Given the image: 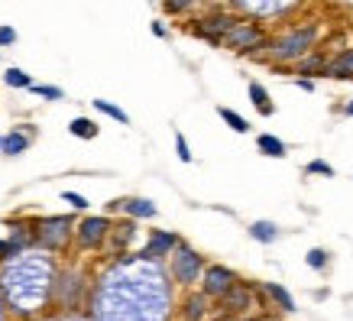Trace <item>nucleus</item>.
<instances>
[{
    "instance_id": "f257e3e1",
    "label": "nucleus",
    "mask_w": 353,
    "mask_h": 321,
    "mask_svg": "<svg viewBox=\"0 0 353 321\" xmlns=\"http://www.w3.org/2000/svg\"><path fill=\"white\" fill-rule=\"evenodd\" d=\"M172 309L169 269L143 253H120L91 289V321H169Z\"/></svg>"
},
{
    "instance_id": "f03ea898",
    "label": "nucleus",
    "mask_w": 353,
    "mask_h": 321,
    "mask_svg": "<svg viewBox=\"0 0 353 321\" xmlns=\"http://www.w3.org/2000/svg\"><path fill=\"white\" fill-rule=\"evenodd\" d=\"M59 260L52 250L26 246L13 257L0 260V292L7 311L17 318H39L52 305V282Z\"/></svg>"
},
{
    "instance_id": "7ed1b4c3",
    "label": "nucleus",
    "mask_w": 353,
    "mask_h": 321,
    "mask_svg": "<svg viewBox=\"0 0 353 321\" xmlns=\"http://www.w3.org/2000/svg\"><path fill=\"white\" fill-rule=\"evenodd\" d=\"M91 292V279L81 266H65L55 273L52 282V305L62 311H78L85 295Z\"/></svg>"
},
{
    "instance_id": "20e7f679",
    "label": "nucleus",
    "mask_w": 353,
    "mask_h": 321,
    "mask_svg": "<svg viewBox=\"0 0 353 321\" xmlns=\"http://www.w3.org/2000/svg\"><path fill=\"white\" fill-rule=\"evenodd\" d=\"M169 279H172V286H182V289H192L194 282L201 279V273H204V257L194 250V246H188V244H175V250H172L169 257Z\"/></svg>"
},
{
    "instance_id": "39448f33",
    "label": "nucleus",
    "mask_w": 353,
    "mask_h": 321,
    "mask_svg": "<svg viewBox=\"0 0 353 321\" xmlns=\"http://www.w3.org/2000/svg\"><path fill=\"white\" fill-rule=\"evenodd\" d=\"M72 234H75V221L65 217V214H55V217H39L32 224V240L43 250H52V253H62L65 246L72 244Z\"/></svg>"
},
{
    "instance_id": "423d86ee",
    "label": "nucleus",
    "mask_w": 353,
    "mask_h": 321,
    "mask_svg": "<svg viewBox=\"0 0 353 321\" xmlns=\"http://www.w3.org/2000/svg\"><path fill=\"white\" fill-rule=\"evenodd\" d=\"M108 234H110V217L108 214H91V217H81V221L75 224L72 240H75L78 250L91 253V250H101V246L108 244Z\"/></svg>"
},
{
    "instance_id": "0eeeda50",
    "label": "nucleus",
    "mask_w": 353,
    "mask_h": 321,
    "mask_svg": "<svg viewBox=\"0 0 353 321\" xmlns=\"http://www.w3.org/2000/svg\"><path fill=\"white\" fill-rule=\"evenodd\" d=\"M318 39V30L314 26H305V30H292L285 36H279L276 43L269 46V52L276 62H292V59H301V55L311 49V43Z\"/></svg>"
},
{
    "instance_id": "6e6552de",
    "label": "nucleus",
    "mask_w": 353,
    "mask_h": 321,
    "mask_svg": "<svg viewBox=\"0 0 353 321\" xmlns=\"http://www.w3.org/2000/svg\"><path fill=\"white\" fill-rule=\"evenodd\" d=\"M221 43H224L227 49H234V52H256V49L266 46V36H263V30H259L256 23L236 20Z\"/></svg>"
},
{
    "instance_id": "1a4fd4ad",
    "label": "nucleus",
    "mask_w": 353,
    "mask_h": 321,
    "mask_svg": "<svg viewBox=\"0 0 353 321\" xmlns=\"http://www.w3.org/2000/svg\"><path fill=\"white\" fill-rule=\"evenodd\" d=\"M198 282H201V292L208 295V299H221L224 292L234 289L240 279H236L234 269L221 266V263H211V266L204 263V273H201V279H198Z\"/></svg>"
},
{
    "instance_id": "9d476101",
    "label": "nucleus",
    "mask_w": 353,
    "mask_h": 321,
    "mask_svg": "<svg viewBox=\"0 0 353 321\" xmlns=\"http://www.w3.org/2000/svg\"><path fill=\"white\" fill-rule=\"evenodd\" d=\"M137 221L127 217V221H120V224H110V234H108V244H110V253H130V246L137 244ZM104 244V246H108Z\"/></svg>"
},
{
    "instance_id": "9b49d317",
    "label": "nucleus",
    "mask_w": 353,
    "mask_h": 321,
    "mask_svg": "<svg viewBox=\"0 0 353 321\" xmlns=\"http://www.w3.org/2000/svg\"><path fill=\"white\" fill-rule=\"evenodd\" d=\"M175 244H179V237L172 234V231H150V237H146V244H143L139 253L150 257V260H162V263H165V257L175 250Z\"/></svg>"
},
{
    "instance_id": "f8f14e48",
    "label": "nucleus",
    "mask_w": 353,
    "mask_h": 321,
    "mask_svg": "<svg viewBox=\"0 0 353 321\" xmlns=\"http://www.w3.org/2000/svg\"><path fill=\"white\" fill-rule=\"evenodd\" d=\"M295 3L299 0H234L236 10L250 13V17H276V13H285Z\"/></svg>"
},
{
    "instance_id": "ddd939ff",
    "label": "nucleus",
    "mask_w": 353,
    "mask_h": 321,
    "mask_svg": "<svg viewBox=\"0 0 353 321\" xmlns=\"http://www.w3.org/2000/svg\"><path fill=\"white\" fill-rule=\"evenodd\" d=\"M221 311H224L227 318L230 315H243V311H250V305H253V289H246L243 282H236L230 292H224L221 295Z\"/></svg>"
},
{
    "instance_id": "4468645a",
    "label": "nucleus",
    "mask_w": 353,
    "mask_h": 321,
    "mask_svg": "<svg viewBox=\"0 0 353 321\" xmlns=\"http://www.w3.org/2000/svg\"><path fill=\"white\" fill-rule=\"evenodd\" d=\"M234 17H227V13H214V17H208V20H198V26H194V32L198 36H204L208 43L221 46V39L227 36V30L234 26Z\"/></svg>"
},
{
    "instance_id": "2eb2a0df",
    "label": "nucleus",
    "mask_w": 353,
    "mask_h": 321,
    "mask_svg": "<svg viewBox=\"0 0 353 321\" xmlns=\"http://www.w3.org/2000/svg\"><path fill=\"white\" fill-rule=\"evenodd\" d=\"M32 137H36V130L26 127V124H20V127H13L10 133H3V137H0V153H7V156H20V153L30 150Z\"/></svg>"
},
{
    "instance_id": "dca6fc26",
    "label": "nucleus",
    "mask_w": 353,
    "mask_h": 321,
    "mask_svg": "<svg viewBox=\"0 0 353 321\" xmlns=\"http://www.w3.org/2000/svg\"><path fill=\"white\" fill-rule=\"evenodd\" d=\"M182 315H185V321H204L211 315V299H208L204 292H192V295L182 302Z\"/></svg>"
},
{
    "instance_id": "f3484780",
    "label": "nucleus",
    "mask_w": 353,
    "mask_h": 321,
    "mask_svg": "<svg viewBox=\"0 0 353 321\" xmlns=\"http://www.w3.org/2000/svg\"><path fill=\"white\" fill-rule=\"evenodd\" d=\"M120 211L133 221H150V217H156V204L150 198H127V202H120Z\"/></svg>"
},
{
    "instance_id": "a211bd4d",
    "label": "nucleus",
    "mask_w": 353,
    "mask_h": 321,
    "mask_svg": "<svg viewBox=\"0 0 353 321\" xmlns=\"http://www.w3.org/2000/svg\"><path fill=\"white\" fill-rule=\"evenodd\" d=\"M68 133L78 139H94L97 133H101V127H97L91 117H75L72 124H68Z\"/></svg>"
},
{
    "instance_id": "6ab92c4d",
    "label": "nucleus",
    "mask_w": 353,
    "mask_h": 321,
    "mask_svg": "<svg viewBox=\"0 0 353 321\" xmlns=\"http://www.w3.org/2000/svg\"><path fill=\"white\" fill-rule=\"evenodd\" d=\"M263 292H266L269 299L276 302V305H279L282 311H295V299H292V295H289L285 289H282L279 282H266V286H263Z\"/></svg>"
},
{
    "instance_id": "aec40b11",
    "label": "nucleus",
    "mask_w": 353,
    "mask_h": 321,
    "mask_svg": "<svg viewBox=\"0 0 353 321\" xmlns=\"http://www.w3.org/2000/svg\"><path fill=\"white\" fill-rule=\"evenodd\" d=\"M327 75H334V78H350L353 75V49L341 52L331 65H327Z\"/></svg>"
},
{
    "instance_id": "412c9836",
    "label": "nucleus",
    "mask_w": 353,
    "mask_h": 321,
    "mask_svg": "<svg viewBox=\"0 0 353 321\" xmlns=\"http://www.w3.org/2000/svg\"><path fill=\"white\" fill-rule=\"evenodd\" d=\"M246 91H250V101L256 104V110H259V114H263V117H269V114H272V104H269L266 88L259 85V81H250V85H246Z\"/></svg>"
},
{
    "instance_id": "4be33fe9",
    "label": "nucleus",
    "mask_w": 353,
    "mask_h": 321,
    "mask_svg": "<svg viewBox=\"0 0 353 321\" xmlns=\"http://www.w3.org/2000/svg\"><path fill=\"white\" fill-rule=\"evenodd\" d=\"M256 146H259V153L276 156V159H282V156H285V143H282L279 137H272V133H259V137H256Z\"/></svg>"
},
{
    "instance_id": "5701e85b",
    "label": "nucleus",
    "mask_w": 353,
    "mask_h": 321,
    "mask_svg": "<svg viewBox=\"0 0 353 321\" xmlns=\"http://www.w3.org/2000/svg\"><path fill=\"white\" fill-rule=\"evenodd\" d=\"M250 237L259 240V244H272L279 237V227L272 224V221H253V224H250Z\"/></svg>"
},
{
    "instance_id": "b1692460",
    "label": "nucleus",
    "mask_w": 353,
    "mask_h": 321,
    "mask_svg": "<svg viewBox=\"0 0 353 321\" xmlns=\"http://www.w3.org/2000/svg\"><path fill=\"white\" fill-rule=\"evenodd\" d=\"M91 104H94V110H101L104 117L117 120V124H130V117H127V110H123V107L110 104V101H104V97H97V101H91Z\"/></svg>"
},
{
    "instance_id": "393cba45",
    "label": "nucleus",
    "mask_w": 353,
    "mask_h": 321,
    "mask_svg": "<svg viewBox=\"0 0 353 321\" xmlns=\"http://www.w3.org/2000/svg\"><path fill=\"white\" fill-rule=\"evenodd\" d=\"M217 114H221V120H224V124L234 130V133H246V130H250V124H246V120L240 117L236 110H230V107H217Z\"/></svg>"
},
{
    "instance_id": "a878e982",
    "label": "nucleus",
    "mask_w": 353,
    "mask_h": 321,
    "mask_svg": "<svg viewBox=\"0 0 353 321\" xmlns=\"http://www.w3.org/2000/svg\"><path fill=\"white\" fill-rule=\"evenodd\" d=\"M3 85L23 88V91H26V88L32 85V75H26L23 68H7V72H3Z\"/></svg>"
},
{
    "instance_id": "bb28decb",
    "label": "nucleus",
    "mask_w": 353,
    "mask_h": 321,
    "mask_svg": "<svg viewBox=\"0 0 353 321\" xmlns=\"http://www.w3.org/2000/svg\"><path fill=\"white\" fill-rule=\"evenodd\" d=\"M26 91H32V95L46 97V101H62V97H65L62 88H55V85H36V81H32V85L26 88Z\"/></svg>"
},
{
    "instance_id": "cd10ccee",
    "label": "nucleus",
    "mask_w": 353,
    "mask_h": 321,
    "mask_svg": "<svg viewBox=\"0 0 353 321\" xmlns=\"http://www.w3.org/2000/svg\"><path fill=\"white\" fill-rule=\"evenodd\" d=\"M311 72H327V62L324 59H301L299 75H311Z\"/></svg>"
},
{
    "instance_id": "c85d7f7f",
    "label": "nucleus",
    "mask_w": 353,
    "mask_h": 321,
    "mask_svg": "<svg viewBox=\"0 0 353 321\" xmlns=\"http://www.w3.org/2000/svg\"><path fill=\"white\" fill-rule=\"evenodd\" d=\"M62 202L72 204L75 211H88V208H91V202H88L85 195H78V192H62Z\"/></svg>"
},
{
    "instance_id": "c756f323",
    "label": "nucleus",
    "mask_w": 353,
    "mask_h": 321,
    "mask_svg": "<svg viewBox=\"0 0 353 321\" xmlns=\"http://www.w3.org/2000/svg\"><path fill=\"white\" fill-rule=\"evenodd\" d=\"M308 266H311V269H324V266H327V253H324L321 246L308 250Z\"/></svg>"
},
{
    "instance_id": "7c9ffc66",
    "label": "nucleus",
    "mask_w": 353,
    "mask_h": 321,
    "mask_svg": "<svg viewBox=\"0 0 353 321\" xmlns=\"http://www.w3.org/2000/svg\"><path fill=\"white\" fill-rule=\"evenodd\" d=\"M198 0H165L162 7H165V13H185V10H192Z\"/></svg>"
},
{
    "instance_id": "2f4dec72",
    "label": "nucleus",
    "mask_w": 353,
    "mask_h": 321,
    "mask_svg": "<svg viewBox=\"0 0 353 321\" xmlns=\"http://www.w3.org/2000/svg\"><path fill=\"white\" fill-rule=\"evenodd\" d=\"M175 153H179L182 162H192V146H188V139H185L182 133H175Z\"/></svg>"
},
{
    "instance_id": "473e14b6",
    "label": "nucleus",
    "mask_w": 353,
    "mask_h": 321,
    "mask_svg": "<svg viewBox=\"0 0 353 321\" xmlns=\"http://www.w3.org/2000/svg\"><path fill=\"white\" fill-rule=\"evenodd\" d=\"M13 43H17V30L3 23V26H0V49H10Z\"/></svg>"
},
{
    "instance_id": "72a5a7b5",
    "label": "nucleus",
    "mask_w": 353,
    "mask_h": 321,
    "mask_svg": "<svg viewBox=\"0 0 353 321\" xmlns=\"http://www.w3.org/2000/svg\"><path fill=\"white\" fill-rule=\"evenodd\" d=\"M308 172H311V175H327V179H331L334 166H327L324 159H314V162H308Z\"/></svg>"
},
{
    "instance_id": "f704fd0d",
    "label": "nucleus",
    "mask_w": 353,
    "mask_h": 321,
    "mask_svg": "<svg viewBox=\"0 0 353 321\" xmlns=\"http://www.w3.org/2000/svg\"><path fill=\"white\" fill-rule=\"evenodd\" d=\"M152 36H159V39H162V36H169V30H165V23H159V20L152 23Z\"/></svg>"
},
{
    "instance_id": "c9c22d12",
    "label": "nucleus",
    "mask_w": 353,
    "mask_h": 321,
    "mask_svg": "<svg viewBox=\"0 0 353 321\" xmlns=\"http://www.w3.org/2000/svg\"><path fill=\"white\" fill-rule=\"evenodd\" d=\"M295 85H299L301 91H314V81H308V78H295Z\"/></svg>"
},
{
    "instance_id": "e433bc0d",
    "label": "nucleus",
    "mask_w": 353,
    "mask_h": 321,
    "mask_svg": "<svg viewBox=\"0 0 353 321\" xmlns=\"http://www.w3.org/2000/svg\"><path fill=\"white\" fill-rule=\"evenodd\" d=\"M10 318V311H7V302H3V292H0V321Z\"/></svg>"
},
{
    "instance_id": "4c0bfd02",
    "label": "nucleus",
    "mask_w": 353,
    "mask_h": 321,
    "mask_svg": "<svg viewBox=\"0 0 353 321\" xmlns=\"http://www.w3.org/2000/svg\"><path fill=\"white\" fill-rule=\"evenodd\" d=\"M343 110H347V117H353V101H347V107H343Z\"/></svg>"
},
{
    "instance_id": "58836bf2",
    "label": "nucleus",
    "mask_w": 353,
    "mask_h": 321,
    "mask_svg": "<svg viewBox=\"0 0 353 321\" xmlns=\"http://www.w3.org/2000/svg\"><path fill=\"white\" fill-rule=\"evenodd\" d=\"M3 250H7V240H3V237H0V257H3Z\"/></svg>"
}]
</instances>
